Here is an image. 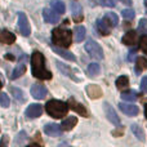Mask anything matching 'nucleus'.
<instances>
[{"label":"nucleus","mask_w":147,"mask_h":147,"mask_svg":"<svg viewBox=\"0 0 147 147\" xmlns=\"http://www.w3.org/2000/svg\"><path fill=\"white\" fill-rule=\"evenodd\" d=\"M121 3H124V4H128V5H130L132 4V0H120Z\"/></svg>","instance_id":"58836bf2"},{"label":"nucleus","mask_w":147,"mask_h":147,"mask_svg":"<svg viewBox=\"0 0 147 147\" xmlns=\"http://www.w3.org/2000/svg\"><path fill=\"white\" fill-rule=\"evenodd\" d=\"M26 140H27V134H26V132H21V133H18L17 134V137H16V140H14V145L16 146H23L25 145V142H26Z\"/></svg>","instance_id":"c756f323"},{"label":"nucleus","mask_w":147,"mask_h":147,"mask_svg":"<svg viewBox=\"0 0 147 147\" xmlns=\"http://www.w3.org/2000/svg\"><path fill=\"white\" fill-rule=\"evenodd\" d=\"M52 41L54 45L61 47V48H69L72 41V34L70 30L66 28H54L52 31Z\"/></svg>","instance_id":"f03ea898"},{"label":"nucleus","mask_w":147,"mask_h":147,"mask_svg":"<svg viewBox=\"0 0 147 147\" xmlns=\"http://www.w3.org/2000/svg\"><path fill=\"white\" fill-rule=\"evenodd\" d=\"M67 105H69V109L76 111L79 115H81V116H84V117H88V111H86V109L81 103L76 102L74 98H70L69 99V103H67Z\"/></svg>","instance_id":"6e6552de"},{"label":"nucleus","mask_w":147,"mask_h":147,"mask_svg":"<svg viewBox=\"0 0 147 147\" xmlns=\"http://www.w3.org/2000/svg\"><path fill=\"white\" fill-rule=\"evenodd\" d=\"M85 51L88 52V54H90L92 58L94 59H103V51H102L101 45H99L97 41L92 40H86V44H85Z\"/></svg>","instance_id":"20e7f679"},{"label":"nucleus","mask_w":147,"mask_h":147,"mask_svg":"<svg viewBox=\"0 0 147 147\" xmlns=\"http://www.w3.org/2000/svg\"><path fill=\"white\" fill-rule=\"evenodd\" d=\"M121 98L125 102H134V101H137V93L133 90L124 92V93H121Z\"/></svg>","instance_id":"a878e982"},{"label":"nucleus","mask_w":147,"mask_h":147,"mask_svg":"<svg viewBox=\"0 0 147 147\" xmlns=\"http://www.w3.org/2000/svg\"><path fill=\"white\" fill-rule=\"evenodd\" d=\"M47 93H48L47 88L41 84H34L31 86V94L35 99H44L47 97Z\"/></svg>","instance_id":"0eeeda50"},{"label":"nucleus","mask_w":147,"mask_h":147,"mask_svg":"<svg viewBox=\"0 0 147 147\" xmlns=\"http://www.w3.org/2000/svg\"><path fill=\"white\" fill-rule=\"evenodd\" d=\"M138 41V35L136 31H128L124 36H123V44L125 45H134Z\"/></svg>","instance_id":"dca6fc26"},{"label":"nucleus","mask_w":147,"mask_h":147,"mask_svg":"<svg viewBox=\"0 0 147 147\" xmlns=\"http://www.w3.org/2000/svg\"><path fill=\"white\" fill-rule=\"evenodd\" d=\"M121 14H123V17H124L125 20L132 21L133 18H134L136 13H134V10H133V9H124V10L121 12Z\"/></svg>","instance_id":"2f4dec72"},{"label":"nucleus","mask_w":147,"mask_h":147,"mask_svg":"<svg viewBox=\"0 0 147 147\" xmlns=\"http://www.w3.org/2000/svg\"><path fill=\"white\" fill-rule=\"evenodd\" d=\"M128 85H129V79H128V76H120V78H117L116 80V86L117 89H124V88H128Z\"/></svg>","instance_id":"c85d7f7f"},{"label":"nucleus","mask_w":147,"mask_h":147,"mask_svg":"<svg viewBox=\"0 0 147 147\" xmlns=\"http://www.w3.org/2000/svg\"><path fill=\"white\" fill-rule=\"evenodd\" d=\"M141 49H142L143 52L147 54V36H143L142 39H141Z\"/></svg>","instance_id":"c9c22d12"},{"label":"nucleus","mask_w":147,"mask_h":147,"mask_svg":"<svg viewBox=\"0 0 147 147\" xmlns=\"http://www.w3.org/2000/svg\"><path fill=\"white\" fill-rule=\"evenodd\" d=\"M25 72H26V63L25 62H21V63L14 69V71H13L12 79H18L20 76H22Z\"/></svg>","instance_id":"b1692460"},{"label":"nucleus","mask_w":147,"mask_h":147,"mask_svg":"<svg viewBox=\"0 0 147 147\" xmlns=\"http://www.w3.org/2000/svg\"><path fill=\"white\" fill-rule=\"evenodd\" d=\"M16 41V35L8 30H0V43L3 44H13Z\"/></svg>","instance_id":"4468645a"},{"label":"nucleus","mask_w":147,"mask_h":147,"mask_svg":"<svg viewBox=\"0 0 147 147\" xmlns=\"http://www.w3.org/2000/svg\"><path fill=\"white\" fill-rule=\"evenodd\" d=\"M71 12L74 16V20L76 22H80L83 20V9H81V5L79 3H72L71 4Z\"/></svg>","instance_id":"6ab92c4d"},{"label":"nucleus","mask_w":147,"mask_h":147,"mask_svg":"<svg viewBox=\"0 0 147 147\" xmlns=\"http://www.w3.org/2000/svg\"><path fill=\"white\" fill-rule=\"evenodd\" d=\"M45 110L54 119H61V117L66 116V114L69 112V105L66 102L57 101V99H51L47 102Z\"/></svg>","instance_id":"7ed1b4c3"},{"label":"nucleus","mask_w":147,"mask_h":147,"mask_svg":"<svg viewBox=\"0 0 147 147\" xmlns=\"http://www.w3.org/2000/svg\"><path fill=\"white\" fill-rule=\"evenodd\" d=\"M43 17L45 20V22H48V23H57L59 21L58 13L53 9H49V8H45L43 10Z\"/></svg>","instance_id":"9d476101"},{"label":"nucleus","mask_w":147,"mask_h":147,"mask_svg":"<svg viewBox=\"0 0 147 147\" xmlns=\"http://www.w3.org/2000/svg\"><path fill=\"white\" fill-rule=\"evenodd\" d=\"M56 65H57V67H58V70L63 74V75L69 76V78L72 79L74 81H79V78H76L75 76V72L72 71L71 67H69L67 65H63L62 62H59V61H56Z\"/></svg>","instance_id":"f8f14e48"},{"label":"nucleus","mask_w":147,"mask_h":147,"mask_svg":"<svg viewBox=\"0 0 147 147\" xmlns=\"http://www.w3.org/2000/svg\"><path fill=\"white\" fill-rule=\"evenodd\" d=\"M76 124H78V119L75 116H69L62 121L61 128L62 130H71L74 127H76Z\"/></svg>","instance_id":"aec40b11"},{"label":"nucleus","mask_w":147,"mask_h":147,"mask_svg":"<svg viewBox=\"0 0 147 147\" xmlns=\"http://www.w3.org/2000/svg\"><path fill=\"white\" fill-rule=\"evenodd\" d=\"M43 112V107L38 103H32L26 109V116L31 117V119H35V117H39Z\"/></svg>","instance_id":"1a4fd4ad"},{"label":"nucleus","mask_w":147,"mask_h":147,"mask_svg":"<svg viewBox=\"0 0 147 147\" xmlns=\"http://www.w3.org/2000/svg\"><path fill=\"white\" fill-rule=\"evenodd\" d=\"M138 30L143 34H147V20L146 18H142V20L140 21V23H138Z\"/></svg>","instance_id":"72a5a7b5"},{"label":"nucleus","mask_w":147,"mask_h":147,"mask_svg":"<svg viewBox=\"0 0 147 147\" xmlns=\"http://www.w3.org/2000/svg\"><path fill=\"white\" fill-rule=\"evenodd\" d=\"M86 94L89 96V98L97 99V98H99V97H102V89L99 85L90 84V85L86 86Z\"/></svg>","instance_id":"ddd939ff"},{"label":"nucleus","mask_w":147,"mask_h":147,"mask_svg":"<svg viewBox=\"0 0 147 147\" xmlns=\"http://www.w3.org/2000/svg\"><path fill=\"white\" fill-rule=\"evenodd\" d=\"M9 97L7 96L5 93H0V105H1L4 109H7V107H9Z\"/></svg>","instance_id":"473e14b6"},{"label":"nucleus","mask_w":147,"mask_h":147,"mask_svg":"<svg viewBox=\"0 0 147 147\" xmlns=\"http://www.w3.org/2000/svg\"><path fill=\"white\" fill-rule=\"evenodd\" d=\"M44 132L51 137H59L62 133V128L58 124H47L44 127Z\"/></svg>","instance_id":"9b49d317"},{"label":"nucleus","mask_w":147,"mask_h":147,"mask_svg":"<svg viewBox=\"0 0 147 147\" xmlns=\"http://www.w3.org/2000/svg\"><path fill=\"white\" fill-rule=\"evenodd\" d=\"M88 72H89L90 78H96V76H98L99 72H101V67H99L98 63H90L88 67Z\"/></svg>","instance_id":"cd10ccee"},{"label":"nucleus","mask_w":147,"mask_h":147,"mask_svg":"<svg viewBox=\"0 0 147 147\" xmlns=\"http://www.w3.org/2000/svg\"><path fill=\"white\" fill-rule=\"evenodd\" d=\"M51 7H52V9L56 10L58 14L65 13V4L61 1V0H53V1L51 3Z\"/></svg>","instance_id":"393cba45"},{"label":"nucleus","mask_w":147,"mask_h":147,"mask_svg":"<svg viewBox=\"0 0 147 147\" xmlns=\"http://www.w3.org/2000/svg\"><path fill=\"white\" fill-rule=\"evenodd\" d=\"M130 129H132L133 134H134L136 137L141 141V142H145V132H143V129L140 127V125L138 124H132Z\"/></svg>","instance_id":"412c9836"},{"label":"nucleus","mask_w":147,"mask_h":147,"mask_svg":"<svg viewBox=\"0 0 147 147\" xmlns=\"http://www.w3.org/2000/svg\"><path fill=\"white\" fill-rule=\"evenodd\" d=\"M74 35H75V40L78 43L83 41L85 38V27L84 26H76L75 30H74Z\"/></svg>","instance_id":"4be33fe9"},{"label":"nucleus","mask_w":147,"mask_h":147,"mask_svg":"<svg viewBox=\"0 0 147 147\" xmlns=\"http://www.w3.org/2000/svg\"><path fill=\"white\" fill-rule=\"evenodd\" d=\"M145 5H146V7H147V0H145Z\"/></svg>","instance_id":"79ce46f5"},{"label":"nucleus","mask_w":147,"mask_h":147,"mask_svg":"<svg viewBox=\"0 0 147 147\" xmlns=\"http://www.w3.org/2000/svg\"><path fill=\"white\" fill-rule=\"evenodd\" d=\"M97 28H98L99 34L103 35V36L110 35V34H111V25L107 23L105 20H98L97 21Z\"/></svg>","instance_id":"a211bd4d"},{"label":"nucleus","mask_w":147,"mask_h":147,"mask_svg":"<svg viewBox=\"0 0 147 147\" xmlns=\"http://www.w3.org/2000/svg\"><path fill=\"white\" fill-rule=\"evenodd\" d=\"M141 90L142 93H147V78H143L141 81Z\"/></svg>","instance_id":"e433bc0d"},{"label":"nucleus","mask_w":147,"mask_h":147,"mask_svg":"<svg viewBox=\"0 0 147 147\" xmlns=\"http://www.w3.org/2000/svg\"><path fill=\"white\" fill-rule=\"evenodd\" d=\"M31 71L36 79H40V80L52 79V72L45 69L44 56L40 52H34L31 54Z\"/></svg>","instance_id":"f257e3e1"},{"label":"nucleus","mask_w":147,"mask_h":147,"mask_svg":"<svg viewBox=\"0 0 147 147\" xmlns=\"http://www.w3.org/2000/svg\"><path fill=\"white\" fill-rule=\"evenodd\" d=\"M103 20L106 21L107 23H110V25H111V27H114V26H117V23H119V18H117V16L115 14V13H112V12L106 13Z\"/></svg>","instance_id":"5701e85b"},{"label":"nucleus","mask_w":147,"mask_h":147,"mask_svg":"<svg viewBox=\"0 0 147 147\" xmlns=\"http://www.w3.org/2000/svg\"><path fill=\"white\" fill-rule=\"evenodd\" d=\"M134 54H136V51H132L129 53V57H128V61H132L133 59V57H134Z\"/></svg>","instance_id":"4c0bfd02"},{"label":"nucleus","mask_w":147,"mask_h":147,"mask_svg":"<svg viewBox=\"0 0 147 147\" xmlns=\"http://www.w3.org/2000/svg\"><path fill=\"white\" fill-rule=\"evenodd\" d=\"M1 86H3V83H1V80H0V89H1Z\"/></svg>","instance_id":"a19ab883"},{"label":"nucleus","mask_w":147,"mask_h":147,"mask_svg":"<svg viewBox=\"0 0 147 147\" xmlns=\"http://www.w3.org/2000/svg\"><path fill=\"white\" fill-rule=\"evenodd\" d=\"M119 109L121 110L124 114H127L128 116H136L138 115V107L134 105H128V103H119Z\"/></svg>","instance_id":"2eb2a0df"},{"label":"nucleus","mask_w":147,"mask_h":147,"mask_svg":"<svg viewBox=\"0 0 147 147\" xmlns=\"http://www.w3.org/2000/svg\"><path fill=\"white\" fill-rule=\"evenodd\" d=\"M18 30L23 36L30 35V23H28V20L25 13L18 14Z\"/></svg>","instance_id":"423d86ee"},{"label":"nucleus","mask_w":147,"mask_h":147,"mask_svg":"<svg viewBox=\"0 0 147 147\" xmlns=\"http://www.w3.org/2000/svg\"><path fill=\"white\" fill-rule=\"evenodd\" d=\"M10 92H12V94H13V96H14L16 101L21 102V103L26 101L25 96H23V92L21 90V89H18V88H14V86H12V88H10Z\"/></svg>","instance_id":"bb28decb"},{"label":"nucleus","mask_w":147,"mask_h":147,"mask_svg":"<svg viewBox=\"0 0 147 147\" xmlns=\"http://www.w3.org/2000/svg\"><path fill=\"white\" fill-rule=\"evenodd\" d=\"M145 115H146V119H147V105H145Z\"/></svg>","instance_id":"ea45409f"},{"label":"nucleus","mask_w":147,"mask_h":147,"mask_svg":"<svg viewBox=\"0 0 147 147\" xmlns=\"http://www.w3.org/2000/svg\"><path fill=\"white\" fill-rule=\"evenodd\" d=\"M102 7H109V8H114L115 7V0H99Z\"/></svg>","instance_id":"f704fd0d"},{"label":"nucleus","mask_w":147,"mask_h":147,"mask_svg":"<svg viewBox=\"0 0 147 147\" xmlns=\"http://www.w3.org/2000/svg\"><path fill=\"white\" fill-rule=\"evenodd\" d=\"M103 110H105V114H106L107 119L110 120V121L114 125H116V127H120V124H121V121H120L119 116H117V114L115 112V110L112 109V106L110 103H105L103 105Z\"/></svg>","instance_id":"39448f33"},{"label":"nucleus","mask_w":147,"mask_h":147,"mask_svg":"<svg viewBox=\"0 0 147 147\" xmlns=\"http://www.w3.org/2000/svg\"><path fill=\"white\" fill-rule=\"evenodd\" d=\"M52 49H53L54 52H56L57 54H59L61 57H63L65 59H67V61H75V56L71 53V52H69V51H65L63 48H61V47H57V45H52Z\"/></svg>","instance_id":"f3484780"},{"label":"nucleus","mask_w":147,"mask_h":147,"mask_svg":"<svg viewBox=\"0 0 147 147\" xmlns=\"http://www.w3.org/2000/svg\"><path fill=\"white\" fill-rule=\"evenodd\" d=\"M146 69H147V59L143 58V57H138L137 58V69H136V71L140 72V71L146 70Z\"/></svg>","instance_id":"7c9ffc66"}]
</instances>
